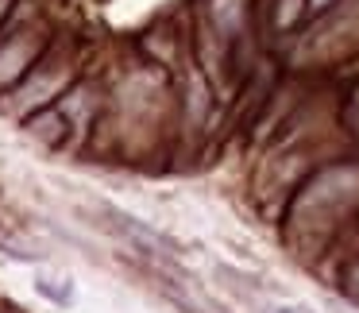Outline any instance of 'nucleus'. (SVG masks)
<instances>
[{
    "mask_svg": "<svg viewBox=\"0 0 359 313\" xmlns=\"http://www.w3.org/2000/svg\"><path fill=\"white\" fill-rule=\"evenodd\" d=\"M35 294H43L47 302H55V305H74L78 302V294H74V286L70 282H50V279H35Z\"/></svg>",
    "mask_w": 359,
    "mask_h": 313,
    "instance_id": "obj_1",
    "label": "nucleus"
}]
</instances>
